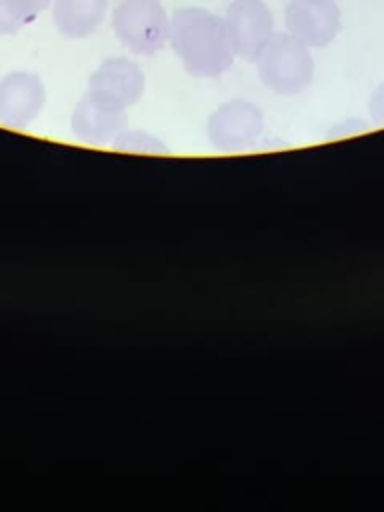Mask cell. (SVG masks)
Masks as SVG:
<instances>
[{"label": "cell", "mask_w": 384, "mask_h": 512, "mask_svg": "<svg viewBox=\"0 0 384 512\" xmlns=\"http://www.w3.org/2000/svg\"><path fill=\"white\" fill-rule=\"evenodd\" d=\"M122 46L140 56L156 54L170 40V16L160 0H122L112 12Z\"/></svg>", "instance_id": "3"}, {"label": "cell", "mask_w": 384, "mask_h": 512, "mask_svg": "<svg viewBox=\"0 0 384 512\" xmlns=\"http://www.w3.org/2000/svg\"><path fill=\"white\" fill-rule=\"evenodd\" d=\"M370 114L376 124H384V84H380L370 98Z\"/></svg>", "instance_id": "13"}, {"label": "cell", "mask_w": 384, "mask_h": 512, "mask_svg": "<svg viewBox=\"0 0 384 512\" xmlns=\"http://www.w3.org/2000/svg\"><path fill=\"white\" fill-rule=\"evenodd\" d=\"M146 88L142 68L128 58L104 60L88 80V92L92 98L116 108L126 110L140 100Z\"/></svg>", "instance_id": "7"}, {"label": "cell", "mask_w": 384, "mask_h": 512, "mask_svg": "<svg viewBox=\"0 0 384 512\" xmlns=\"http://www.w3.org/2000/svg\"><path fill=\"white\" fill-rule=\"evenodd\" d=\"M262 130V112L248 100H230L218 106L206 124L210 142L224 152H240L254 146Z\"/></svg>", "instance_id": "5"}, {"label": "cell", "mask_w": 384, "mask_h": 512, "mask_svg": "<svg viewBox=\"0 0 384 512\" xmlns=\"http://www.w3.org/2000/svg\"><path fill=\"white\" fill-rule=\"evenodd\" d=\"M256 64L262 84L284 96L306 90L314 78L310 48L288 32H274Z\"/></svg>", "instance_id": "2"}, {"label": "cell", "mask_w": 384, "mask_h": 512, "mask_svg": "<svg viewBox=\"0 0 384 512\" xmlns=\"http://www.w3.org/2000/svg\"><path fill=\"white\" fill-rule=\"evenodd\" d=\"M224 22L234 54L246 62H256L274 34V16L264 0H232Z\"/></svg>", "instance_id": "4"}, {"label": "cell", "mask_w": 384, "mask_h": 512, "mask_svg": "<svg viewBox=\"0 0 384 512\" xmlns=\"http://www.w3.org/2000/svg\"><path fill=\"white\" fill-rule=\"evenodd\" d=\"M114 146L120 150H132V152H166L160 140L152 138L150 134L138 132V130H122L114 138Z\"/></svg>", "instance_id": "12"}, {"label": "cell", "mask_w": 384, "mask_h": 512, "mask_svg": "<svg viewBox=\"0 0 384 512\" xmlns=\"http://www.w3.org/2000/svg\"><path fill=\"white\" fill-rule=\"evenodd\" d=\"M168 42L186 72L196 78H218L236 58L224 18L200 6L172 12Z\"/></svg>", "instance_id": "1"}, {"label": "cell", "mask_w": 384, "mask_h": 512, "mask_svg": "<svg viewBox=\"0 0 384 512\" xmlns=\"http://www.w3.org/2000/svg\"><path fill=\"white\" fill-rule=\"evenodd\" d=\"M46 90L32 72H10L0 80V122L10 128H26L42 110Z\"/></svg>", "instance_id": "8"}, {"label": "cell", "mask_w": 384, "mask_h": 512, "mask_svg": "<svg viewBox=\"0 0 384 512\" xmlns=\"http://www.w3.org/2000/svg\"><path fill=\"white\" fill-rule=\"evenodd\" d=\"M50 8L56 30L70 40H80L98 30L106 16L108 0H52Z\"/></svg>", "instance_id": "10"}, {"label": "cell", "mask_w": 384, "mask_h": 512, "mask_svg": "<svg viewBox=\"0 0 384 512\" xmlns=\"http://www.w3.org/2000/svg\"><path fill=\"white\" fill-rule=\"evenodd\" d=\"M284 24L308 48H324L338 36L342 14L336 0H288Z\"/></svg>", "instance_id": "6"}, {"label": "cell", "mask_w": 384, "mask_h": 512, "mask_svg": "<svg viewBox=\"0 0 384 512\" xmlns=\"http://www.w3.org/2000/svg\"><path fill=\"white\" fill-rule=\"evenodd\" d=\"M124 130V112L116 110L90 94H86L74 108L72 132L76 138L90 144L114 142V138Z\"/></svg>", "instance_id": "9"}, {"label": "cell", "mask_w": 384, "mask_h": 512, "mask_svg": "<svg viewBox=\"0 0 384 512\" xmlns=\"http://www.w3.org/2000/svg\"><path fill=\"white\" fill-rule=\"evenodd\" d=\"M52 0H0V36L20 32L32 24Z\"/></svg>", "instance_id": "11"}]
</instances>
